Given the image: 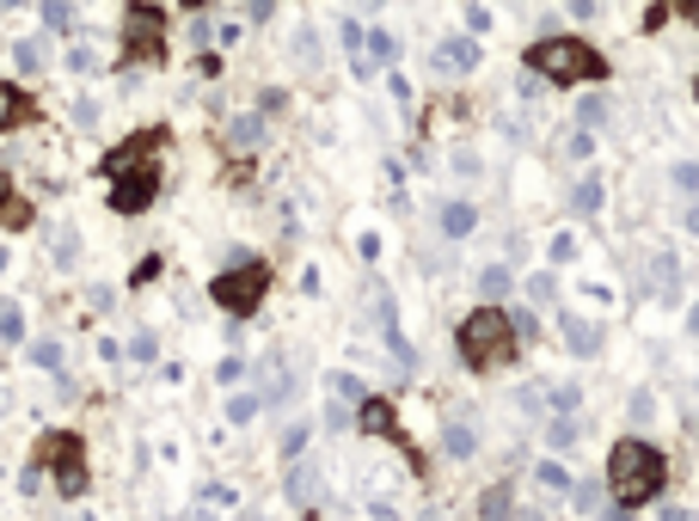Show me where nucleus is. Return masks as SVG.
I'll return each instance as SVG.
<instances>
[{
	"label": "nucleus",
	"mask_w": 699,
	"mask_h": 521,
	"mask_svg": "<svg viewBox=\"0 0 699 521\" xmlns=\"http://www.w3.org/2000/svg\"><path fill=\"white\" fill-rule=\"evenodd\" d=\"M160 147H166V129H135L130 142L105 147L99 173L111 178V209H117V215L154 209V197H160V166H154V154H160Z\"/></svg>",
	"instance_id": "nucleus-1"
},
{
	"label": "nucleus",
	"mask_w": 699,
	"mask_h": 521,
	"mask_svg": "<svg viewBox=\"0 0 699 521\" xmlns=\"http://www.w3.org/2000/svg\"><path fill=\"white\" fill-rule=\"evenodd\" d=\"M662 484H669V460H662L657 441H645V436L614 441V455H607V491H614V503L645 509L662 497Z\"/></svg>",
	"instance_id": "nucleus-2"
},
{
	"label": "nucleus",
	"mask_w": 699,
	"mask_h": 521,
	"mask_svg": "<svg viewBox=\"0 0 699 521\" xmlns=\"http://www.w3.org/2000/svg\"><path fill=\"white\" fill-rule=\"evenodd\" d=\"M454 350H461V362L473 368V375H497V368H510V362L522 356V337H515L510 313L491 301V308H479V313H466L461 320Z\"/></svg>",
	"instance_id": "nucleus-3"
},
{
	"label": "nucleus",
	"mask_w": 699,
	"mask_h": 521,
	"mask_svg": "<svg viewBox=\"0 0 699 521\" xmlns=\"http://www.w3.org/2000/svg\"><path fill=\"white\" fill-rule=\"evenodd\" d=\"M528 67L546 74L553 86H589V81H607V55L583 38H541L528 50Z\"/></svg>",
	"instance_id": "nucleus-4"
},
{
	"label": "nucleus",
	"mask_w": 699,
	"mask_h": 521,
	"mask_svg": "<svg viewBox=\"0 0 699 521\" xmlns=\"http://www.w3.org/2000/svg\"><path fill=\"white\" fill-rule=\"evenodd\" d=\"M265 294H270V264H234V270H222V277L209 282V301L222 313H234V320H251V313L265 308Z\"/></svg>",
	"instance_id": "nucleus-5"
},
{
	"label": "nucleus",
	"mask_w": 699,
	"mask_h": 521,
	"mask_svg": "<svg viewBox=\"0 0 699 521\" xmlns=\"http://www.w3.org/2000/svg\"><path fill=\"white\" fill-rule=\"evenodd\" d=\"M43 467H50L62 497H86V484H93V472H86V441H80L74 429H50V436H43Z\"/></svg>",
	"instance_id": "nucleus-6"
},
{
	"label": "nucleus",
	"mask_w": 699,
	"mask_h": 521,
	"mask_svg": "<svg viewBox=\"0 0 699 521\" xmlns=\"http://www.w3.org/2000/svg\"><path fill=\"white\" fill-rule=\"evenodd\" d=\"M123 55L130 62H160L166 55V13L160 7H147V0L123 7Z\"/></svg>",
	"instance_id": "nucleus-7"
},
{
	"label": "nucleus",
	"mask_w": 699,
	"mask_h": 521,
	"mask_svg": "<svg viewBox=\"0 0 699 521\" xmlns=\"http://www.w3.org/2000/svg\"><path fill=\"white\" fill-rule=\"evenodd\" d=\"M357 429H362V436H374V441H399L393 405H387L381 393H369V399H362V411H357Z\"/></svg>",
	"instance_id": "nucleus-8"
},
{
	"label": "nucleus",
	"mask_w": 699,
	"mask_h": 521,
	"mask_svg": "<svg viewBox=\"0 0 699 521\" xmlns=\"http://www.w3.org/2000/svg\"><path fill=\"white\" fill-rule=\"evenodd\" d=\"M31 117H38V105H31L25 86H7V81H0V129H19V123H31Z\"/></svg>",
	"instance_id": "nucleus-9"
},
{
	"label": "nucleus",
	"mask_w": 699,
	"mask_h": 521,
	"mask_svg": "<svg viewBox=\"0 0 699 521\" xmlns=\"http://www.w3.org/2000/svg\"><path fill=\"white\" fill-rule=\"evenodd\" d=\"M565 344H570V356H602V325H589V320H577V313H565Z\"/></svg>",
	"instance_id": "nucleus-10"
},
{
	"label": "nucleus",
	"mask_w": 699,
	"mask_h": 521,
	"mask_svg": "<svg viewBox=\"0 0 699 521\" xmlns=\"http://www.w3.org/2000/svg\"><path fill=\"white\" fill-rule=\"evenodd\" d=\"M435 67H442V74H466V67H479V38H449L442 43V50H435Z\"/></svg>",
	"instance_id": "nucleus-11"
},
{
	"label": "nucleus",
	"mask_w": 699,
	"mask_h": 521,
	"mask_svg": "<svg viewBox=\"0 0 699 521\" xmlns=\"http://www.w3.org/2000/svg\"><path fill=\"white\" fill-rule=\"evenodd\" d=\"M473 228H479V209H473V202H449V209H442V233H449V240H466Z\"/></svg>",
	"instance_id": "nucleus-12"
},
{
	"label": "nucleus",
	"mask_w": 699,
	"mask_h": 521,
	"mask_svg": "<svg viewBox=\"0 0 699 521\" xmlns=\"http://www.w3.org/2000/svg\"><path fill=\"white\" fill-rule=\"evenodd\" d=\"M479 515H485V521H510L515 515V491H510V484H491V491L479 497Z\"/></svg>",
	"instance_id": "nucleus-13"
},
{
	"label": "nucleus",
	"mask_w": 699,
	"mask_h": 521,
	"mask_svg": "<svg viewBox=\"0 0 699 521\" xmlns=\"http://www.w3.org/2000/svg\"><path fill=\"white\" fill-rule=\"evenodd\" d=\"M442 448H449V460H473V455H479V436H473V424H449Z\"/></svg>",
	"instance_id": "nucleus-14"
},
{
	"label": "nucleus",
	"mask_w": 699,
	"mask_h": 521,
	"mask_svg": "<svg viewBox=\"0 0 699 521\" xmlns=\"http://www.w3.org/2000/svg\"><path fill=\"white\" fill-rule=\"evenodd\" d=\"M534 484H541L546 497H565L570 491V472L558 467V460H541V467H534Z\"/></svg>",
	"instance_id": "nucleus-15"
},
{
	"label": "nucleus",
	"mask_w": 699,
	"mask_h": 521,
	"mask_svg": "<svg viewBox=\"0 0 699 521\" xmlns=\"http://www.w3.org/2000/svg\"><path fill=\"white\" fill-rule=\"evenodd\" d=\"M577 417H546V448H558V455H565V448H577Z\"/></svg>",
	"instance_id": "nucleus-16"
},
{
	"label": "nucleus",
	"mask_w": 699,
	"mask_h": 521,
	"mask_svg": "<svg viewBox=\"0 0 699 521\" xmlns=\"http://www.w3.org/2000/svg\"><path fill=\"white\" fill-rule=\"evenodd\" d=\"M0 337H7V344H25V308H19V301L0 308Z\"/></svg>",
	"instance_id": "nucleus-17"
},
{
	"label": "nucleus",
	"mask_w": 699,
	"mask_h": 521,
	"mask_svg": "<svg viewBox=\"0 0 699 521\" xmlns=\"http://www.w3.org/2000/svg\"><path fill=\"white\" fill-rule=\"evenodd\" d=\"M258 411H265V399H258V393H234V399H227V424H251Z\"/></svg>",
	"instance_id": "nucleus-18"
},
{
	"label": "nucleus",
	"mask_w": 699,
	"mask_h": 521,
	"mask_svg": "<svg viewBox=\"0 0 699 521\" xmlns=\"http://www.w3.org/2000/svg\"><path fill=\"white\" fill-rule=\"evenodd\" d=\"M522 289H528V301H534V308H546V301L558 294V282H553V270H534V277L522 282Z\"/></svg>",
	"instance_id": "nucleus-19"
},
{
	"label": "nucleus",
	"mask_w": 699,
	"mask_h": 521,
	"mask_svg": "<svg viewBox=\"0 0 699 521\" xmlns=\"http://www.w3.org/2000/svg\"><path fill=\"white\" fill-rule=\"evenodd\" d=\"M326 387H331V399H350V405H362V399H369L357 375H326Z\"/></svg>",
	"instance_id": "nucleus-20"
},
{
	"label": "nucleus",
	"mask_w": 699,
	"mask_h": 521,
	"mask_svg": "<svg viewBox=\"0 0 699 521\" xmlns=\"http://www.w3.org/2000/svg\"><path fill=\"white\" fill-rule=\"evenodd\" d=\"M570 202H577L583 215H595V209H602V178H583V185L570 190Z\"/></svg>",
	"instance_id": "nucleus-21"
},
{
	"label": "nucleus",
	"mask_w": 699,
	"mask_h": 521,
	"mask_svg": "<svg viewBox=\"0 0 699 521\" xmlns=\"http://www.w3.org/2000/svg\"><path fill=\"white\" fill-rule=\"evenodd\" d=\"M669 178H675V190H687V197L699 202V160H681V166H675Z\"/></svg>",
	"instance_id": "nucleus-22"
},
{
	"label": "nucleus",
	"mask_w": 699,
	"mask_h": 521,
	"mask_svg": "<svg viewBox=\"0 0 699 521\" xmlns=\"http://www.w3.org/2000/svg\"><path fill=\"white\" fill-rule=\"evenodd\" d=\"M258 135H265V123H258V117H239L234 129H227V142H234V147H251Z\"/></svg>",
	"instance_id": "nucleus-23"
},
{
	"label": "nucleus",
	"mask_w": 699,
	"mask_h": 521,
	"mask_svg": "<svg viewBox=\"0 0 699 521\" xmlns=\"http://www.w3.org/2000/svg\"><path fill=\"white\" fill-rule=\"evenodd\" d=\"M295 55H301L307 67L319 62V38H313V25H301V31H295Z\"/></svg>",
	"instance_id": "nucleus-24"
},
{
	"label": "nucleus",
	"mask_w": 699,
	"mask_h": 521,
	"mask_svg": "<svg viewBox=\"0 0 699 521\" xmlns=\"http://www.w3.org/2000/svg\"><path fill=\"white\" fill-rule=\"evenodd\" d=\"M479 289H485V294H497V301H503V294H510V270H503V264H491L485 277H479Z\"/></svg>",
	"instance_id": "nucleus-25"
},
{
	"label": "nucleus",
	"mask_w": 699,
	"mask_h": 521,
	"mask_svg": "<svg viewBox=\"0 0 699 521\" xmlns=\"http://www.w3.org/2000/svg\"><path fill=\"white\" fill-rule=\"evenodd\" d=\"M289 497H295V503H307V497H313V467H295L289 472Z\"/></svg>",
	"instance_id": "nucleus-26"
},
{
	"label": "nucleus",
	"mask_w": 699,
	"mask_h": 521,
	"mask_svg": "<svg viewBox=\"0 0 699 521\" xmlns=\"http://www.w3.org/2000/svg\"><path fill=\"white\" fill-rule=\"evenodd\" d=\"M43 25H50V31H68V25H74V7H62V0H50V7H43Z\"/></svg>",
	"instance_id": "nucleus-27"
},
{
	"label": "nucleus",
	"mask_w": 699,
	"mask_h": 521,
	"mask_svg": "<svg viewBox=\"0 0 699 521\" xmlns=\"http://www.w3.org/2000/svg\"><path fill=\"white\" fill-rule=\"evenodd\" d=\"M74 258H80V246H74V228H62V233H55V264H74Z\"/></svg>",
	"instance_id": "nucleus-28"
},
{
	"label": "nucleus",
	"mask_w": 699,
	"mask_h": 521,
	"mask_svg": "<svg viewBox=\"0 0 699 521\" xmlns=\"http://www.w3.org/2000/svg\"><path fill=\"white\" fill-rule=\"evenodd\" d=\"M565 154H570V160H589V154H595V135H589V129H577V135L565 142Z\"/></svg>",
	"instance_id": "nucleus-29"
},
{
	"label": "nucleus",
	"mask_w": 699,
	"mask_h": 521,
	"mask_svg": "<svg viewBox=\"0 0 699 521\" xmlns=\"http://www.w3.org/2000/svg\"><path fill=\"white\" fill-rule=\"evenodd\" d=\"M13 55H19V67H25V74H31V67H43V50H38V43H13Z\"/></svg>",
	"instance_id": "nucleus-30"
},
{
	"label": "nucleus",
	"mask_w": 699,
	"mask_h": 521,
	"mask_svg": "<svg viewBox=\"0 0 699 521\" xmlns=\"http://www.w3.org/2000/svg\"><path fill=\"white\" fill-rule=\"evenodd\" d=\"M570 258H577V240H570V233H558V240H553V264H570Z\"/></svg>",
	"instance_id": "nucleus-31"
},
{
	"label": "nucleus",
	"mask_w": 699,
	"mask_h": 521,
	"mask_svg": "<svg viewBox=\"0 0 699 521\" xmlns=\"http://www.w3.org/2000/svg\"><path fill=\"white\" fill-rule=\"evenodd\" d=\"M301 448H307V424H295V429H289V441H282V455L295 460V455H301Z\"/></svg>",
	"instance_id": "nucleus-32"
},
{
	"label": "nucleus",
	"mask_w": 699,
	"mask_h": 521,
	"mask_svg": "<svg viewBox=\"0 0 699 521\" xmlns=\"http://www.w3.org/2000/svg\"><path fill=\"white\" fill-rule=\"evenodd\" d=\"M31 356H38V368H55V362H62V344H38Z\"/></svg>",
	"instance_id": "nucleus-33"
},
{
	"label": "nucleus",
	"mask_w": 699,
	"mask_h": 521,
	"mask_svg": "<svg viewBox=\"0 0 699 521\" xmlns=\"http://www.w3.org/2000/svg\"><path fill=\"white\" fill-rule=\"evenodd\" d=\"M577 509H583V515H595V509H602V491H595V484H583V491H577Z\"/></svg>",
	"instance_id": "nucleus-34"
},
{
	"label": "nucleus",
	"mask_w": 699,
	"mask_h": 521,
	"mask_svg": "<svg viewBox=\"0 0 699 521\" xmlns=\"http://www.w3.org/2000/svg\"><path fill=\"white\" fill-rule=\"evenodd\" d=\"M0 221H7V228H31V209H25V202H13V209L0 215Z\"/></svg>",
	"instance_id": "nucleus-35"
},
{
	"label": "nucleus",
	"mask_w": 699,
	"mask_h": 521,
	"mask_svg": "<svg viewBox=\"0 0 699 521\" xmlns=\"http://www.w3.org/2000/svg\"><path fill=\"white\" fill-rule=\"evenodd\" d=\"M13 202H19V197H13V178H7V173H0V215H7V209H13Z\"/></svg>",
	"instance_id": "nucleus-36"
},
{
	"label": "nucleus",
	"mask_w": 699,
	"mask_h": 521,
	"mask_svg": "<svg viewBox=\"0 0 699 521\" xmlns=\"http://www.w3.org/2000/svg\"><path fill=\"white\" fill-rule=\"evenodd\" d=\"M687 233H699V202H693V209H687Z\"/></svg>",
	"instance_id": "nucleus-37"
},
{
	"label": "nucleus",
	"mask_w": 699,
	"mask_h": 521,
	"mask_svg": "<svg viewBox=\"0 0 699 521\" xmlns=\"http://www.w3.org/2000/svg\"><path fill=\"white\" fill-rule=\"evenodd\" d=\"M687 332H693V337H699V308H693V313H687Z\"/></svg>",
	"instance_id": "nucleus-38"
},
{
	"label": "nucleus",
	"mask_w": 699,
	"mask_h": 521,
	"mask_svg": "<svg viewBox=\"0 0 699 521\" xmlns=\"http://www.w3.org/2000/svg\"><path fill=\"white\" fill-rule=\"evenodd\" d=\"M246 521H265V515H246Z\"/></svg>",
	"instance_id": "nucleus-39"
},
{
	"label": "nucleus",
	"mask_w": 699,
	"mask_h": 521,
	"mask_svg": "<svg viewBox=\"0 0 699 521\" xmlns=\"http://www.w3.org/2000/svg\"><path fill=\"white\" fill-rule=\"evenodd\" d=\"M423 521H442V515H423Z\"/></svg>",
	"instance_id": "nucleus-40"
},
{
	"label": "nucleus",
	"mask_w": 699,
	"mask_h": 521,
	"mask_svg": "<svg viewBox=\"0 0 699 521\" xmlns=\"http://www.w3.org/2000/svg\"><path fill=\"white\" fill-rule=\"evenodd\" d=\"M693 98H699V81H693Z\"/></svg>",
	"instance_id": "nucleus-41"
}]
</instances>
